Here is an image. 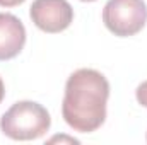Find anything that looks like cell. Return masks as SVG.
I'll list each match as a JSON object with an SVG mask.
<instances>
[{
    "instance_id": "6da1fadb",
    "label": "cell",
    "mask_w": 147,
    "mask_h": 145,
    "mask_svg": "<svg viewBox=\"0 0 147 145\" xmlns=\"http://www.w3.org/2000/svg\"><path fill=\"white\" fill-rule=\"evenodd\" d=\"M110 82L94 68H79L67 79L62 116L79 133H92L106 119Z\"/></svg>"
},
{
    "instance_id": "7a4b0ae2",
    "label": "cell",
    "mask_w": 147,
    "mask_h": 145,
    "mask_svg": "<svg viewBox=\"0 0 147 145\" xmlns=\"http://www.w3.org/2000/svg\"><path fill=\"white\" fill-rule=\"evenodd\" d=\"M51 126V118L46 108L34 101H19L12 104L0 118V130L12 140H36Z\"/></svg>"
},
{
    "instance_id": "3957f363",
    "label": "cell",
    "mask_w": 147,
    "mask_h": 145,
    "mask_svg": "<svg viewBox=\"0 0 147 145\" xmlns=\"http://www.w3.org/2000/svg\"><path fill=\"white\" fill-rule=\"evenodd\" d=\"M103 22L115 36H135L147 22L144 0H108L103 9Z\"/></svg>"
},
{
    "instance_id": "277c9868",
    "label": "cell",
    "mask_w": 147,
    "mask_h": 145,
    "mask_svg": "<svg viewBox=\"0 0 147 145\" xmlns=\"http://www.w3.org/2000/svg\"><path fill=\"white\" fill-rule=\"evenodd\" d=\"M29 17L38 29L48 34L65 31L74 21V9L67 0H34Z\"/></svg>"
},
{
    "instance_id": "5b68a950",
    "label": "cell",
    "mask_w": 147,
    "mask_h": 145,
    "mask_svg": "<svg viewBox=\"0 0 147 145\" xmlns=\"http://www.w3.org/2000/svg\"><path fill=\"white\" fill-rule=\"evenodd\" d=\"M26 44V28L14 14L0 12V62L16 58Z\"/></svg>"
},
{
    "instance_id": "8992f818",
    "label": "cell",
    "mask_w": 147,
    "mask_h": 145,
    "mask_svg": "<svg viewBox=\"0 0 147 145\" xmlns=\"http://www.w3.org/2000/svg\"><path fill=\"white\" fill-rule=\"evenodd\" d=\"M135 97H137V103H139V104H142L144 108H147V80H144V82L137 87Z\"/></svg>"
},
{
    "instance_id": "52a82bcc",
    "label": "cell",
    "mask_w": 147,
    "mask_h": 145,
    "mask_svg": "<svg viewBox=\"0 0 147 145\" xmlns=\"http://www.w3.org/2000/svg\"><path fill=\"white\" fill-rule=\"evenodd\" d=\"M26 0H0V7H17Z\"/></svg>"
},
{
    "instance_id": "ba28073f",
    "label": "cell",
    "mask_w": 147,
    "mask_h": 145,
    "mask_svg": "<svg viewBox=\"0 0 147 145\" xmlns=\"http://www.w3.org/2000/svg\"><path fill=\"white\" fill-rule=\"evenodd\" d=\"M3 97H5V85H3V80H2V77H0V104H2V101H3Z\"/></svg>"
},
{
    "instance_id": "9c48e42d",
    "label": "cell",
    "mask_w": 147,
    "mask_h": 145,
    "mask_svg": "<svg viewBox=\"0 0 147 145\" xmlns=\"http://www.w3.org/2000/svg\"><path fill=\"white\" fill-rule=\"evenodd\" d=\"M82 2H94V0H82Z\"/></svg>"
}]
</instances>
